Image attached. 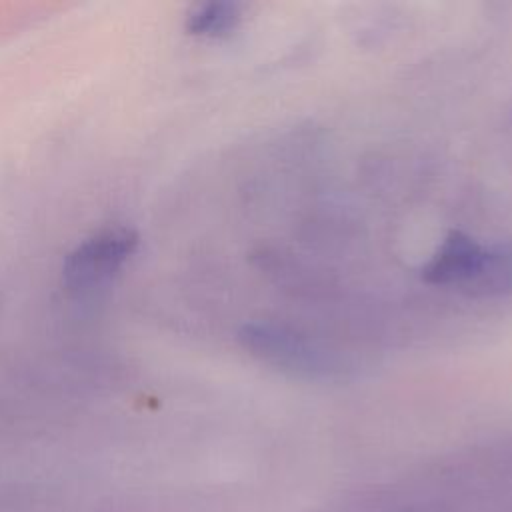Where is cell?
<instances>
[{"instance_id": "obj_3", "label": "cell", "mask_w": 512, "mask_h": 512, "mask_svg": "<svg viewBox=\"0 0 512 512\" xmlns=\"http://www.w3.org/2000/svg\"><path fill=\"white\" fill-rule=\"evenodd\" d=\"M482 254V246L462 232H450L430 262L422 268V278L436 286H462L472 276Z\"/></svg>"}, {"instance_id": "obj_6", "label": "cell", "mask_w": 512, "mask_h": 512, "mask_svg": "<svg viewBox=\"0 0 512 512\" xmlns=\"http://www.w3.org/2000/svg\"><path fill=\"white\" fill-rule=\"evenodd\" d=\"M240 10L230 2H208L194 8L188 16L186 28L198 36H222L236 26Z\"/></svg>"}, {"instance_id": "obj_5", "label": "cell", "mask_w": 512, "mask_h": 512, "mask_svg": "<svg viewBox=\"0 0 512 512\" xmlns=\"http://www.w3.org/2000/svg\"><path fill=\"white\" fill-rule=\"evenodd\" d=\"M342 512H460L448 496H370Z\"/></svg>"}, {"instance_id": "obj_1", "label": "cell", "mask_w": 512, "mask_h": 512, "mask_svg": "<svg viewBox=\"0 0 512 512\" xmlns=\"http://www.w3.org/2000/svg\"><path fill=\"white\" fill-rule=\"evenodd\" d=\"M138 236L128 228L102 230L78 244L62 266L66 290L84 294L106 284L136 250Z\"/></svg>"}, {"instance_id": "obj_4", "label": "cell", "mask_w": 512, "mask_h": 512, "mask_svg": "<svg viewBox=\"0 0 512 512\" xmlns=\"http://www.w3.org/2000/svg\"><path fill=\"white\" fill-rule=\"evenodd\" d=\"M512 290V244L482 248L480 260L462 286L470 296H500Z\"/></svg>"}, {"instance_id": "obj_2", "label": "cell", "mask_w": 512, "mask_h": 512, "mask_svg": "<svg viewBox=\"0 0 512 512\" xmlns=\"http://www.w3.org/2000/svg\"><path fill=\"white\" fill-rule=\"evenodd\" d=\"M240 342L260 360L294 374L316 378L334 370L326 350H320L306 338L272 324L244 326L240 332Z\"/></svg>"}]
</instances>
